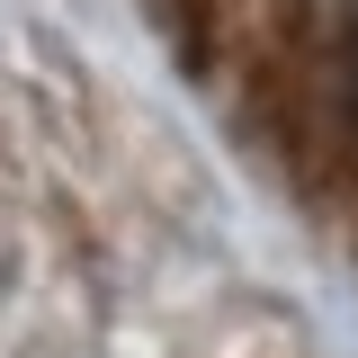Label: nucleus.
Here are the masks:
<instances>
[{"mask_svg":"<svg viewBox=\"0 0 358 358\" xmlns=\"http://www.w3.org/2000/svg\"><path fill=\"white\" fill-rule=\"evenodd\" d=\"M313 81H322V90H305L313 134H331V152L358 162V9L341 18V36H331V54H322V72H313Z\"/></svg>","mask_w":358,"mask_h":358,"instance_id":"1","label":"nucleus"}]
</instances>
